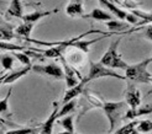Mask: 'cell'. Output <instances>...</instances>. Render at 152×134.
<instances>
[{
	"instance_id": "6da1fadb",
	"label": "cell",
	"mask_w": 152,
	"mask_h": 134,
	"mask_svg": "<svg viewBox=\"0 0 152 134\" xmlns=\"http://www.w3.org/2000/svg\"><path fill=\"white\" fill-rule=\"evenodd\" d=\"M89 102H92L96 107H100L104 110L110 123L109 133L114 130V128L123 121V117L127 111V105L125 101H119V102H111V101H104L102 97H98L95 94L88 95Z\"/></svg>"
},
{
	"instance_id": "7a4b0ae2",
	"label": "cell",
	"mask_w": 152,
	"mask_h": 134,
	"mask_svg": "<svg viewBox=\"0 0 152 134\" xmlns=\"http://www.w3.org/2000/svg\"><path fill=\"white\" fill-rule=\"evenodd\" d=\"M151 57L143 59L142 62L136 64H129L125 69V80L129 83H137V84H151V74L147 71V66L151 63Z\"/></svg>"
},
{
	"instance_id": "3957f363",
	"label": "cell",
	"mask_w": 152,
	"mask_h": 134,
	"mask_svg": "<svg viewBox=\"0 0 152 134\" xmlns=\"http://www.w3.org/2000/svg\"><path fill=\"white\" fill-rule=\"evenodd\" d=\"M121 38H118L116 41H113L110 43L109 48L106 49V52L103 54V57L100 58L99 63L109 69H123L125 70L127 68V63L124 61L123 58L120 57L119 52H118V47H119V43H120Z\"/></svg>"
},
{
	"instance_id": "277c9868",
	"label": "cell",
	"mask_w": 152,
	"mask_h": 134,
	"mask_svg": "<svg viewBox=\"0 0 152 134\" xmlns=\"http://www.w3.org/2000/svg\"><path fill=\"white\" fill-rule=\"evenodd\" d=\"M100 78H116V79L125 80V78L121 76L120 74H118L115 70L106 68V66L102 65L99 62L98 63L89 62V73H88V76L86 78L87 83L88 81H92V80L100 79Z\"/></svg>"
},
{
	"instance_id": "5b68a950",
	"label": "cell",
	"mask_w": 152,
	"mask_h": 134,
	"mask_svg": "<svg viewBox=\"0 0 152 134\" xmlns=\"http://www.w3.org/2000/svg\"><path fill=\"white\" fill-rule=\"evenodd\" d=\"M31 70H34L36 74H40V75H47V76H52L55 79L62 80L64 79V74H63V69L57 64V63H48L46 65H40L36 64L31 66Z\"/></svg>"
},
{
	"instance_id": "8992f818",
	"label": "cell",
	"mask_w": 152,
	"mask_h": 134,
	"mask_svg": "<svg viewBox=\"0 0 152 134\" xmlns=\"http://www.w3.org/2000/svg\"><path fill=\"white\" fill-rule=\"evenodd\" d=\"M125 102L130 107V110H134L140 106L141 103V92L137 87H135L134 84L127 83L126 90H125Z\"/></svg>"
},
{
	"instance_id": "52a82bcc",
	"label": "cell",
	"mask_w": 152,
	"mask_h": 134,
	"mask_svg": "<svg viewBox=\"0 0 152 134\" xmlns=\"http://www.w3.org/2000/svg\"><path fill=\"white\" fill-rule=\"evenodd\" d=\"M58 110H59L58 102H53V110H52L51 115L48 116L47 120L40 125V134H52L53 127H55L56 121H57Z\"/></svg>"
},
{
	"instance_id": "ba28073f",
	"label": "cell",
	"mask_w": 152,
	"mask_h": 134,
	"mask_svg": "<svg viewBox=\"0 0 152 134\" xmlns=\"http://www.w3.org/2000/svg\"><path fill=\"white\" fill-rule=\"evenodd\" d=\"M77 40V37L75 38H71L69 41H66V42H58L56 43V47H52L47 50H42V53L45 57L47 58H57V57H62V54L64 53V50L67 48L71 47V44Z\"/></svg>"
},
{
	"instance_id": "9c48e42d",
	"label": "cell",
	"mask_w": 152,
	"mask_h": 134,
	"mask_svg": "<svg viewBox=\"0 0 152 134\" xmlns=\"http://www.w3.org/2000/svg\"><path fill=\"white\" fill-rule=\"evenodd\" d=\"M66 14L69 17H83L86 15L83 1H80V0L69 1L66 6Z\"/></svg>"
},
{
	"instance_id": "30bf717a",
	"label": "cell",
	"mask_w": 152,
	"mask_h": 134,
	"mask_svg": "<svg viewBox=\"0 0 152 134\" xmlns=\"http://www.w3.org/2000/svg\"><path fill=\"white\" fill-rule=\"evenodd\" d=\"M86 84H87V80H86V78H84V79H82V81H79L78 85H75L74 87L68 89V90L66 91L63 99H62V102H61V103H63V105H64V103L69 102V101H72V100H75L80 94H83Z\"/></svg>"
},
{
	"instance_id": "8fae6325",
	"label": "cell",
	"mask_w": 152,
	"mask_h": 134,
	"mask_svg": "<svg viewBox=\"0 0 152 134\" xmlns=\"http://www.w3.org/2000/svg\"><path fill=\"white\" fill-rule=\"evenodd\" d=\"M151 103H145L142 106H139L134 110H127L126 113L124 115L123 120H136L137 117L143 116V115H150L151 113Z\"/></svg>"
},
{
	"instance_id": "7c38bea8",
	"label": "cell",
	"mask_w": 152,
	"mask_h": 134,
	"mask_svg": "<svg viewBox=\"0 0 152 134\" xmlns=\"http://www.w3.org/2000/svg\"><path fill=\"white\" fill-rule=\"evenodd\" d=\"M99 4L102 5H105V7L110 11V15H115V16L120 20V21H125L127 15H129V11L124 10V9H120V7L118 5H115L113 1H109V0H100Z\"/></svg>"
},
{
	"instance_id": "4fadbf2b",
	"label": "cell",
	"mask_w": 152,
	"mask_h": 134,
	"mask_svg": "<svg viewBox=\"0 0 152 134\" xmlns=\"http://www.w3.org/2000/svg\"><path fill=\"white\" fill-rule=\"evenodd\" d=\"M6 17H18L22 19L24 16V7H22V3L20 0H11L10 5L5 11Z\"/></svg>"
},
{
	"instance_id": "5bb4252c",
	"label": "cell",
	"mask_w": 152,
	"mask_h": 134,
	"mask_svg": "<svg viewBox=\"0 0 152 134\" xmlns=\"http://www.w3.org/2000/svg\"><path fill=\"white\" fill-rule=\"evenodd\" d=\"M58 10H50V11H34V12H30V14H24L22 16V21L24 22H27V24H32L35 25L37 21L41 20L42 17H46L51 14H56Z\"/></svg>"
},
{
	"instance_id": "9a60e30c",
	"label": "cell",
	"mask_w": 152,
	"mask_h": 134,
	"mask_svg": "<svg viewBox=\"0 0 152 134\" xmlns=\"http://www.w3.org/2000/svg\"><path fill=\"white\" fill-rule=\"evenodd\" d=\"M61 59H62L63 63H64V71H63V74H64L66 85L68 86V89L74 87L75 85H78V84H79V80L75 78V74H74L75 71H74L73 68H71V66L68 65V63L64 61V58H63V57H61Z\"/></svg>"
},
{
	"instance_id": "2e32d148",
	"label": "cell",
	"mask_w": 152,
	"mask_h": 134,
	"mask_svg": "<svg viewBox=\"0 0 152 134\" xmlns=\"http://www.w3.org/2000/svg\"><path fill=\"white\" fill-rule=\"evenodd\" d=\"M31 66H24V68H21L19 70H11V73L6 74V76H5L4 81H3V84H12V83H15V81H18L20 78L25 76L26 74L30 70H31Z\"/></svg>"
},
{
	"instance_id": "e0dca14e",
	"label": "cell",
	"mask_w": 152,
	"mask_h": 134,
	"mask_svg": "<svg viewBox=\"0 0 152 134\" xmlns=\"http://www.w3.org/2000/svg\"><path fill=\"white\" fill-rule=\"evenodd\" d=\"M83 19H93V20H98V21L108 22L110 20H114L115 17H114L113 15H110L109 12L102 10V9H94V10L90 11L89 14H86L84 16H83Z\"/></svg>"
},
{
	"instance_id": "ac0fdd59",
	"label": "cell",
	"mask_w": 152,
	"mask_h": 134,
	"mask_svg": "<svg viewBox=\"0 0 152 134\" xmlns=\"http://www.w3.org/2000/svg\"><path fill=\"white\" fill-rule=\"evenodd\" d=\"M11 92H12V89L10 87L5 97L3 100H0V117L5 118V120L6 118H10L12 116V113L9 110V99L11 97Z\"/></svg>"
},
{
	"instance_id": "d6986e66",
	"label": "cell",
	"mask_w": 152,
	"mask_h": 134,
	"mask_svg": "<svg viewBox=\"0 0 152 134\" xmlns=\"http://www.w3.org/2000/svg\"><path fill=\"white\" fill-rule=\"evenodd\" d=\"M73 118H74V115H68V116H64V117H61V118H57V123L59 125H62L64 128V130L69 134H74V124H73Z\"/></svg>"
},
{
	"instance_id": "ffe728a7",
	"label": "cell",
	"mask_w": 152,
	"mask_h": 134,
	"mask_svg": "<svg viewBox=\"0 0 152 134\" xmlns=\"http://www.w3.org/2000/svg\"><path fill=\"white\" fill-rule=\"evenodd\" d=\"M32 28H34V25H32V24H27V22H22L21 25H19L18 27H15V31H14V33H16V36L24 37V38L28 40L30 35H31V32H32Z\"/></svg>"
},
{
	"instance_id": "44dd1931",
	"label": "cell",
	"mask_w": 152,
	"mask_h": 134,
	"mask_svg": "<svg viewBox=\"0 0 152 134\" xmlns=\"http://www.w3.org/2000/svg\"><path fill=\"white\" fill-rule=\"evenodd\" d=\"M105 25H106V27L109 28L110 32H120V31L126 30L129 27V25L126 24L125 21H120V20H116V19L105 22Z\"/></svg>"
},
{
	"instance_id": "7402d4cb",
	"label": "cell",
	"mask_w": 152,
	"mask_h": 134,
	"mask_svg": "<svg viewBox=\"0 0 152 134\" xmlns=\"http://www.w3.org/2000/svg\"><path fill=\"white\" fill-rule=\"evenodd\" d=\"M15 37L12 31V26L7 25L5 27H0V42H9Z\"/></svg>"
},
{
	"instance_id": "603a6c76",
	"label": "cell",
	"mask_w": 152,
	"mask_h": 134,
	"mask_svg": "<svg viewBox=\"0 0 152 134\" xmlns=\"http://www.w3.org/2000/svg\"><path fill=\"white\" fill-rule=\"evenodd\" d=\"M14 62H15V58L12 55H9V54L0 55V64L3 65L4 71H11Z\"/></svg>"
},
{
	"instance_id": "cb8c5ba5",
	"label": "cell",
	"mask_w": 152,
	"mask_h": 134,
	"mask_svg": "<svg viewBox=\"0 0 152 134\" xmlns=\"http://www.w3.org/2000/svg\"><path fill=\"white\" fill-rule=\"evenodd\" d=\"M74 107H75V100H72V101H69V102L64 103V105L62 106V108H59V110H58L57 118L64 117V116H67L68 113H71L72 111L74 110Z\"/></svg>"
},
{
	"instance_id": "d4e9b609",
	"label": "cell",
	"mask_w": 152,
	"mask_h": 134,
	"mask_svg": "<svg viewBox=\"0 0 152 134\" xmlns=\"http://www.w3.org/2000/svg\"><path fill=\"white\" fill-rule=\"evenodd\" d=\"M136 125H137V121L134 120L130 123H127L126 125H124V127H121L120 129H118L115 134H131L136 129Z\"/></svg>"
},
{
	"instance_id": "484cf974",
	"label": "cell",
	"mask_w": 152,
	"mask_h": 134,
	"mask_svg": "<svg viewBox=\"0 0 152 134\" xmlns=\"http://www.w3.org/2000/svg\"><path fill=\"white\" fill-rule=\"evenodd\" d=\"M136 130H137L140 134L141 133H150L152 130V124L150 120L146 121H140L137 122V125H136Z\"/></svg>"
},
{
	"instance_id": "4316f807",
	"label": "cell",
	"mask_w": 152,
	"mask_h": 134,
	"mask_svg": "<svg viewBox=\"0 0 152 134\" xmlns=\"http://www.w3.org/2000/svg\"><path fill=\"white\" fill-rule=\"evenodd\" d=\"M14 58H16L18 61L21 63V64H24L25 66H31V59H30V57L25 53V52H15L14 53Z\"/></svg>"
},
{
	"instance_id": "83f0119b",
	"label": "cell",
	"mask_w": 152,
	"mask_h": 134,
	"mask_svg": "<svg viewBox=\"0 0 152 134\" xmlns=\"http://www.w3.org/2000/svg\"><path fill=\"white\" fill-rule=\"evenodd\" d=\"M39 128H31V127H26V128H18V129H11V130H7L4 134H30L35 130H37Z\"/></svg>"
},
{
	"instance_id": "f1b7e54d",
	"label": "cell",
	"mask_w": 152,
	"mask_h": 134,
	"mask_svg": "<svg viewBox=\"0 0 152 134\" xmlns=\"http://www.w3.org/2000/svg\"><path fill=\"white\" fill-rule=\"evenodd\" d=\"M0 124H7V125H12L14 123L9 122V121H7V120H5V118H3V117H0Z\"/></svg>"
},
{
	"instance_id": "f546056e",
	"label": "cell",
	"mask_w": 152,
	"mask_h": 134,
	"mask_svg": "<svg viewBox=\"0 0 152 134\" xmlns=\"http://www.w3.org/2000/svg\"><path fill=\"white\" fill-rule=\"evenodd\" d=\"M5 76H6V74H5V71L3 70L1 73H0V85H1V84H3V81H4Z\"/></svg>"
},
{
	"instance_id": "4dcf8cb0",
	"label": "cell",
	"mask_w": 152,
	"mask_h": 134,
	"mask_svg": "<svg viewBox=\"0 0 152 134\" xmlns=\"http://www.w3.org/2000/svg\"><path fill=\"white\" fill-rule=\"evenodd\" d=\"M146 36H147V38H148V40H151V37H152V36H151V26H150V25L147 26V32H146Z\"/></svg>"
},
{
	"instance_id": "1f68e13d",
	"label": "cell",
	"mask_w": 152,
	"mask_h": 134,
	"mask_svg": "<svg viewBox=\"0 0 152 134\" xmlns=\"http://www.w3.org/2000/svg\"><path fill=\"white\" fill-rule=\"evenodd\" d=\"M40 133V127H39V129L37 130H35V132H32V133H30V134H39Z\"/></svg>"
},
{
	"instance_id": "d6a6232c",
	"label": "cell",
	"mask_w": 152,
	"mask_h": 134,
	"mask_svg": "<svg viewBox=\"0 0 152 134\" xmlns=\"http://www.w3.org/2000/svg\"><path fill=\"white\" fill-rule=\"evenodd\" d=\"M131 134H140V133H139V132H137V130H136V129H135V130H134V132H132V133H131Z\"/></svg>"
},
{
	"instance_id": "836d02e7",
	"label": "cell",
	"mask_w": 152,
	"mask_h": 134,
	"mask_svg": "<svg viewBox=\"0 0 152 134\" xmlns=\"http://www.w3.org/2000/svg\"><path fill=\"white\" fill-rule=\"evenodd\" d=\"M0 134H4V133H3V132H1V130H0Z\"/></svg>"
}]
</instances>
